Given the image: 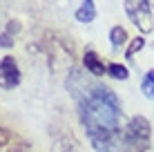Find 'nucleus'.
<instances>
[{
    "mask_svg": "<svg viewBox=\"0 0 154 152\" xmlns=\"http://www.w3.org/2000/svg\"><path fill=\"white\" fill-rule=\"evenodd\" d=\"M107 74L116 78V81H125L127 76H130V72H127V67L125 65H119V63H109L107 65Z\"/></svg>",
    "mask_w": 154,
    "mask_h": 152,
    "instance_id": "nucleus-9",
    "label": "nucleus"
},
{
    "mask_svg": "<svg viewBox=\"0 0 154 152\" xmlns=\"http://www.w3.org/2000/svg\"><path fill=\"white\" fill-rule=\"evenodd\" d=\"M0 45H2V47H11V45H14V38H9L7 31H5V34H0Z\"/></svg>",
    "mask_w": 154,
    "mask_h": 152,
    "instance_id": "nucleus-11",
    "label": "nucleus"
},
{
    "mask_svg": "<svg viewBox=\"0 0 154 152\" xmlns=\"http://www.w3.org/2000/svg\"><path fill=\"white\" fill-rule=\"evenodd\" d=\"M18 83H20V70H18V65H16L14 56H5V58L0 60V87L14 90Z\"/></svg>",
    "mask_w": 154,
    "mask_h": 152,
    "instance_id": "nucleus-4",
    "label": "nucleus"
},
{
    "mask_svg": "<svg viewBox=\"0 0 154 152\" xmlns=\"http://www.w3.org/2000/svg\"><path fill=\"white\" fill-rule=\"evenodd\" d=\"M109 43H112V47H116V49L127 43V31L121 27V25H116V27L109 29Z\"/></svg>",
    "mask_w": 154,
    "mask_h": 152,
    "instance_id": "nucleus-8",
    "label": "nucleus"
},
{
    "mask_svg": "<svg viewBox=\"0 0 154 152\" xmlns=\"http://www.w3.org/2000/svg\"><path fill=\"white\" fill-rule=\"evenodd\" d=\"M125 11L139 31L150 34L154 29V16H152L150 0H125Z\"/></svg>",
    "mask_w": 154,
    "mask_h": 152,
    "instance_id": "nucleus-3",
    "label": "nucleus"
},
{
    "mask_svg": "<svg viewBox=\"0 0 154 152\" xmlns=\"http://www.w3.org/2000/svg\"><path fill=\"white\" fill-rule=\"evenodd\" d=\"M152 137V125L145 116H132L125 125V141L130 148H136L139 152H147Z\"/></svg>",
    "mask_w": 154,
    "mask_h": 152,
    "instance_id": "nucleus-2",
    "label": "nucleus"
},
{
    "mask_svg": "<svg viewBox=\"0 0 154 152\" xmlns=\"http://www.w3.org/2000/svg\"><path fill=\"white\" fill-rule=\"evenodd\" d=\"M141 92L145 94V98L154 101V70L145 72L143 74V81H141Z\"/></svg>",
    "mask_w": 154,
    "mask_h": 152,
    "instance_id": "nucleus-7",
    "label": "nucleus"
},
{
    "mask_svg": "<svg viewBox=\"0 0 154 152\" xmlns=\"http://www.w3.org/2000/svg\"><path fill=\"white\" fill-rule=\"evenodd\" d=\"M67 90L76 103L81 123L96 152H127L125 128L121 125V103L116 94L96 76L72 70L67 74Z\"/></svg>",
    "mask_w": 154,
    "mask_h": 152,
    "instance_id": "nucleus-1",
    "label": "nucleus"
},
{
    "mask_svg": "<svg viewBox=\"0 0 154 152\" xmlns=\"http://www.w3.org/2000/svg\"><path fill=\"white\" fill-rule=\"evenodd\" d=\"M94 18H96L94 0H83V5L76 9V20H78V23H92Z\"/></svg>",
    "mask_w": 154,
    "mask_h": 152,
    "instance_id": "nucleus-6",
    "label": "nucleus"
},
{
    "mask_svg": "<svg viewBox=\"0 0 154 152\" xmlns=\"http://www.w3.org/2000/svg\"><path fill=\"white\" fill-rule=\"evenodd\" d=\"M143 47H145V38H141V36H139V38H132L130 47L125 49V58L127 60H134V54H136V51H141Z\"/></svg>",
    "mask_w": 154,
    "mask_h": 152,
    "instance_id": "nucleus-10",
    "label": "nucleus"
},
{
    "mask_svg": "<svg viewBox=\"0 0 154 152\" xmlns=\"http://www.w3.org/2000/svg\"><path fill=\"white\" fill-rule=\"evenodd\" d=\"M83 65H85V70L89 72L92 76H103V74H107V65H105L103 60H100V56L96 54V51H85V56H83Z\"/></svg>",
    "mask_w": 154,
    "mask_h": 152,
    "instance_id": "nucleus-5",
    "label": "nucleus"
}]
</instances>
